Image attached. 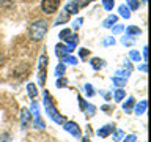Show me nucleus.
<instances>
[{
  "mask_svg": "<svg viewBox=\"0 0 151 142\" xmlns=\"http://www.w3.org/2000/svg\"><path fill=\"white\" fill-rule=\"evenodd\" d=\"M146 57H148V47L145 46V47H143V59H145V60H146Z\"/></svg>",
  "mask_w": 151,
  "mask_h": 142,
  "instance_id": "79ce46f5",
  "label": "nucleus"
},
{
  "mask_svg": "<svg viewBox=\"0 0 151 142\" xmlns=\"http://www.w3.org/2000/svg\"><path fill=\"white\" fill-rule=\"evenodd\" d=\"M112 44H115V38H106V40L102 41V46H112Z\"/></svg>",
  "mask_w": 151,
  "mask_h": 142,
  "instance_id": "473e14b6",
  "label": "nucleus"
},
{
  "mask_svg": "<svg viewBox=\"0 0 151 142\" xmlns=\"http://www.w3.org/2000/svg\"><path fill=\"white\" fill-rule=\"evenodd\" d=\"M83 90H85V93H87V96H93V95H94V90H93V87L90 84H85Z\"/></svg>",
  "mask_w": 151,
  "mask_h": 142,
  "instance_id": "7c9ffc66",
  "label": "nucleus"
},
{
  "mask_svg": "<svg viewBox=\"0 0 151 142\" xmlns=\"http://www.w3.org/2000/svg\"><path fill=\"white\" fill-rule=\"evenodd\" d=\"M85 111H87L90 115H94V112H96V107H94L93 104H87V106H85Z\"/></svg>",
  "mask_w": 151,
  "mask_h": 142,
  "instance_id": "2f4dec72",
  "label": "nucleus"
},
{
  "mask_svg": "<svg viewBox=\"0 0 151 142\" xmlns=\"http://www.w3.org/2000/svg\"><path fill=\"white\" fill-rule=\"evenodd\" d=\"M65 11L68 13V14H76L79 11V5L76 0H73V2H69V3H66V7H65Z\"/></svg>",
  "mask_w": 151,
  "mask_h": 142,
  "instance_id": "9b49d317",
  "label": "nucleus"
},
{
  "mask_svg": "<svg viewBox=\"0 0 151 142\" xmlns=\"http://www.w3.org/2000/svg\"><path fill=\"white\" fill-rule=\"evenodd\" d=\"M30 114L35 118H41V114H40V104L36 101H32V106H30Z\"/></svg>",
  "mask_w": 151,
  "mask_h": 142,
  "instance_id": "ddd939ff",
  "label": "nucleus"
},
{
  "mask_svg": "<svg viewBox=\"0 0 151 142\" xmlns=\"http://www.w3.org/2000/svg\"><path fill=\"white\" fill-rule=\"evenodd\" d=\"M116 21H118V17L115 16V14H110V16H109L106 21L102 22V27H104V28H110L113 24H116Z\"/></svg>",
  "mask_w": 151,
  "mask_h": 142,
  "instance_id": "f8f14e48",
  "label": "nucleus"
},
{
  "mask_svg": "<svg viewBox=\"0 0 151 142\" xmlns=\"http://www.w3.org/2000/svg\"><path fill=\"white\" fill-rule=\"evenodd\" d=\"M61 63H69V65H77L79 63V60L76 59V57H73V55H63L61 57Z\"/></svg>",
  "mask_w": 151,
  "mask_h": 142,
  "instance_id": "f3484780",
  "label": "nucleus"
},
{
  "mask_svg": "<svg viewBox=\"0 0 151 142\" xmlns=\"http://www.w3.org/2000/svg\"><path fill=\"white\" fill-rule=\"evenodd\" d=\"M82 142H90V141H88V137H85V139H82Z\"/></svg>",
  "mask_w": 151,
  "mask_h": 142,
  "instance_id": "37998d69",
  "label": "nucleus"
},
{
  "mask_svg": "<svg viewBox=\"0 0 151 142\" xmlns=\"http://www.w3.org/2000/svg\"><path fill=\"white\" fill-rule=\"evenodd\" d=\"M0 142H11V136H9L8 133H3V134L0 136Z\"/></svg>",
  "mask_w": 151,
  "mask_h": 142,
  "instance_id": "72a5a7b5",
  "label": "nucleus"
},
{
  "mask_svg": "<svg viewBox=\"0 0 151 142\" xmlns=\"http://www.w3.org/2000/svg\"><path fill=\"white\" fill-rule=\"evenodd\" d=\"M90 63H91L93 70H101L106 62H104L102 59H98V57H94V59H91V62H90Z\"/></svg>",
  "mask_w": 151,
  "mask_h": 142,
  "instance_id": "dca6fc26",
  "label": "nucleus"
},
{
  "mask_svg": "<svg viewBox=\"0 0 151 142\" xmlns=\"http://www.w3.org/2000/svg\"><path fill=\"white\" fill-rule=\"evenodd\" d=\"M118 13H120V16L124 17V19H129L131 17V9L127 8L126 5H120V7H118Z\"/></svg>",
  "mask_w": 151,
  "mask_h": 142,
  "instance_id": "4468645a",
  "label": "nucleus"
},
{
  "mask_svg": "<svg viewBox=\"0 0 151 142\" xmlns=\"http://www.w3.org/2000/svg\"><path fill=\"white\" fill-rule=\"evenodd\" d=\"M126 33H127V36H134V35H140L142 30L137 25H129L126 28Z\"/></svg>",
  "mask_w": 151,
  "mask_h": 142,
  "instance_id": "a211bd4d",
  "label": "nucleus"
},
{
  "mask_svg": "<svg viewBox=\"0 0 151 142\" xmlns=\"http://www.w3.org/2000/svg\"><path fill=\"white\" fill-rule=\"evenodd\" d=\"M66 84H68V80H66V79H61V78H58V79H57V87H65V85Z\"/></svg>",
  "mask_w": 151,
  "mask_h": 142,
  "instance_id": "4c0bfd02",
  "label": "nucleus"
},
{
  "mask_svg": "<svg viewBox=\"0 0 151 142\" xmlns=\"http://www.w3.org/2000/svg\"><path fill=\"white\" fill-rule=\"evenodd\" d=\"M63 41H65L68 46H73V47H76V46L79 44V36H77V35H74V33L71 32L69 35H66V36L63 38Z\"/></svg>",
  "mask_w": 151,
  "mask_h": 142,
  "instance_id": "6e6552de",
  "label": "nucleus"
},
{
  "mask_svg": "<svg viewBox=\"0 0 151 142\" xmlns=\"http://www.w3.org/2000/svg\"><path fill=\"white\" fill-rule=\"evenodd\" d=\"M129 38H131V36H124V38H121V43H123L124 46H131L132 43H134V40H129Z\"/></svg>",
  "mask_w": 151,
  "mask_h": 142,
  "instance_id": "f704fd0d",
  "label": "nucleus"
},
{
  "mask_svg": "<svg viewBox=\"0 0 151 142\" xmlns=\"http://www.w3.org/2000/svg\"><path fill=\"white\" fill-rule=\"evenodd\" d=\"M68 19H69V14L68 13H61L58 17H57V21H55V24L54 25H60V24H65V22H68Z\"/></svg>",
  "mask_w": 151,
  "mask_h": 142,
  "instance_id": "6ab92c4d",
  "label": "nucleus"
},
{
  "mask_svg": "<svg viewBox=\"0 0 151 142\" xmlns=\"http://www.w3.org/2000/svg\"><path fill=\"white\" fill-rule=\"evenodd\" d=\"M42 98H44V101H42V103H44L46 114L49 115V118H50V120H54L55 123H60V125H63V123H65V117L55 109V106H54V103H52V98H50L49 92H44Z\"/></svg>",
  "mask_w": 151,
  "mask_h": 142,
  "instance_id": "f257e3e1",
  "label": "nucleus"
},
{
  "mask_svg": "<svg viewBox=\"0 0 151 142\" xmlns=\"http://www.w3.org/2000/svg\"><path fill=\"white\" fill-rule=\"evenodd\" d=\"M88 49H85V47H82V49H80V52H79V54H80V57H87L88 55Z\"/></svg>",
  "mask_w": 151,
  "mask_h": 142,
  "instance_id": "ea45409f",
  "label": "nucleus"
},
{
  "mask_svg": "<svg viewBox=\"0 0 151 142\" xmlns=\"http://www.w3.org/2000/svg\"><path fill=\"white\" fill-rule=\"evenodd\" d=\"M79 104H80V109H82V111H85V106H87V103L83 101L82 96H79Z\"/></svg>",
  "mask_w": 151,
  "mask_h": 142,
  "instance_id": "58836bf2",
  "label": "nucleus"
},
{
  "mask_svg": "<svg viewBox=\"0 0 151 142\" xmlns=\"http://www.w3.org/2000/svg\"><path fill=\"white\" fill-rule=\"evenodd\" d=\"M88 2H91V0H88Z\"/></svg>",
  "mask_w": 151,
  "mask_h": 142,
  "instance_id": "c03bdc74",
  "label": "nucleus"
},
{
  "mask_svg": "<svg viewBox=\"0 0 151 142\" xmlns=\"http://www.w3.org/2000/svg\"><path fill=\"white\" fill-rule=\"evenodd\" d=\"M38 68H40V74H38V82L40 85L46 84V70H47V54L42 52L40 60H38Z\"/></svg>",
  "mask_w": 151,
  "mask_h": 142,
  "instance_id": "7ed1b4c3",
  "label": "nucleus"
},
{
  "mask_svg": "<svg viewBox=\"0 0 151 142\" xmlns=\"http://www.w3.org/2000/svg\"><path fill=\"white\" fill-rule=\"evenodd\" d=\"M47 33V22L44 19H38L30 25L28 28V36L32 38L33 41H41L42 38L46 36Z\"/></svg>",
  "mask_w": 151,
  "mask_h": 142,
  "instance_id": "f03ea898",
  "label": "nucleus"
},
{
  "mask_svg": "<svg viewBox=\"0 0 151 142\" xmlns=\"http://www.w3.org/2000/svg\"><path fill=\"white\" fill-rule=\"evenodd\" d=\"M113 130H115V128H113L112 125H106V126H101L96 133H98L99 137H107V136H110L113 133Z\"/></svg>",
  "mask_w": 151,
  "mask_h": 142,
  "instance_id": "1a4fd4ad",
  "label": "nucleus"
},
{
  "mask_svg": "<svg viewBox=\"0 0 151 142\" xmlns=\"http://www.w3.org/2000/svg\"><path fill=\"white\" fill-rule=\"evenodd\" d=\"M112 82L113 84H115L116 85V87H124V85H126V79H123V78H116V76H113V78H112Z\"/></svg>",
  "mask_w": 151,
  "mask_h": 142,
  "instance_id": "4be33fe9",
  "label": "nucleus"
},
{
  "mask_svg": "<svg viewBox=\"0 0 151 142\" xmlns=\"http://www.w3.org/2000/svg\"><path fill=\"white\" fill-rule=\"evenodd\" d=\"M134 103H135V101H134V98H132V96H129V98H127V99H126V103H124V104H123V111H126V112H129V111H131V109H132V107H134Z\"/></svg>",
  "mask_w": 151,
  "mask_h": 142,
  "instance_id": "aec40b11",
  "label": "nucleus"
},
{
  "mask_svg": "<svg viewBox=\"0 0 151 142\" xmlns=\"http://www.w3.org/2000/svg\"><path fill=\"white\" fill-rule=\"evenodd\" d=\"M110 28H112L113 35H118V33H121L123 30H124V25H121V24H113Z\"/></svg>",
  "mask_w": 151,
  "mask_h": 142,
  "instance_id": "bb28decb",
  "label": "nucleus"
},
{
  "mask_svg": "<svg viewBox=\"0 0 151 142\" xmlns=\"http://www.w3.org/2000/svg\"><path fill=\"white\" fill-rule=\"evenodd\" d=\"M123 137H124V131H123V130H116L115 134H113V141H115V142H120Z\"/></svg>",
  "mask_w": 151,
  "mask_h": 142,
  "instance_id": "c756f323",
  "label": "nucleus"
},
{
  "mask_svg": "<svg viewBox=\"0 0 151 142\" xmlns=\"http://www.w3.org/2000/svg\"><path fill=\"white\" fill-rule=\"evenodd\" d=\"M74 47L73 46H68V44H57L55 51H57V55L58 57H63V55H69L73 52Z\"/></svg>",
  "mask_w": 151,
  "mask_h": 142,
  "instance_id": "0eeeda50",
  "label": "nucleus"
},
{
  "mask_svg": "<svg viewBox=\"0 0 151 142\" xmlns=\"http://www.w3.org/2000/svg\"><path fill=\"white\" fill-rule=\"evenodd\" d=\"M129 57H131V59L134 60V62H140V59H142L140 52H139V51H134V49L129 51Z\"/></svg>",
  "mask_w": 151,
  "mask_h": 142,
  "instance_id": "cd10ccee",
  "label": "nucleus"
},
{
  "mask_svg": "<svg viewBox=\"0 0 151 142\" xmlns=\"http://www.w3.org/2000/svg\"><path fill=\"white\" fill-rule=\"evenodd\" d=\"M131 74L129 70H116L115 71V76L116 78H123V79H127V76Z\"/></svg>",
  "mask_w": 151,
  "mask_h": 142,
  "instance_id": "5701e85b",
  "label": "nucleus"
},
{
  "mask_svg": "<svg viewBox=\"0 0 151 142\" xmlns=\"http://www.w3.org/2000/svg\"><path fill=\"white\" fill-rule=\"evenodd\" d=\"M139 70H140V71H143V73H146V70H148V65H146V63L140 65V66H139Z\"/></svg>",
  "mask_w": 151,
  "mask_h": 142,
  "instance_id": "a19ab883",
  "label": "nucleus"
},
{
  "mask_svg": "<svg viewBox=\"0 0 151 142\" xmlns=\"http://www.w3.org/2000/svg\"><path fill=\"white\" fill-rule=\"evenodd\" d=\"M113 5H115V0H102V7H104V9H107V11L113 9Z\"/></svg>",
  "mask_w": 151,
  "mask_h": 142,
  "instance_id": "a878e982",
  "label": "nucleus"
},
{
  "mask_svg": "<svg viewBox=\"0 0 151 142\" xmlns=\"http://www.w3.org/2000/svg\"><path fill=\"white\" fill-rule=\"evenodd\" d=\"M33 126L36 128V130H44L46 128V123L41 120V118H35V122H33Z\"/></svg>",
  "mask_w": 151,
  "mask_h": 142,
  "instance_id": "c85d7f7f",
  "label": "nucleus"
},
{
  "mask_svg": "<svg viewBox=\"0 0 151 142\" xmlns=\"http://www.w3.org/2000/svg\"><path fill=\"white\" fill-rule=\"evenodd\" d=\"M27 93H28V96H30L32 99L36 98V96H38V88H36V85H35V84H28V85H27Z\"/></svg>",
  "mask_w": 151,
  "mask_h": 142,
  "instance_id": "2eb2a0df",
  "label": "nucleus"
},
{
  "mask_svg": "<svg viewBox=\"0 0 151 142\" xmlns=\"http://www.w3.org/2000/svg\"><path fill=\"white\" fill-rule=\"evenodd\" d=\"M123 142H137V137L134 134H129V136H126V137H123Z\"/></svg>",
  "mask_w": 151,
  "mask_h": 142,
  "instance_id": "e433bc0d",
  "label": "nucleus"
},
{
  "mask_svg": "<svg viewBox=\"0 0 151 142\" xmlns=\"http://www.w3.org/2000/svg\"><path fill=\"white\" fill-rule=\"evenodd\" d=\"M126 96V92L123 88H118L116 92H115V95H113V98H115V101H121L123 98Z\"/></svg>",
  "mask_w": 151,
  "mask_h": 142,
  "instance_id": "393cba45",
  "label": "nucleus"
},
{
  "mask_svg": "<svg viewBox=\"0 0 151 142\" xmlns=\"http://www.w3.org/2000/svg\"><path fill=\"white\" fill-rule=\"evenodd\" d=\"M58 7H60V0H42L41 2V9L46 14L55 13L58 9Z\"/></svg>",
  "mask_w": 151,
  "mask_h": 142,
  "instance_id": "20e7f679",
  "label": "nucleus"
},
{
  "mask_svg": "<svg viewBox=\"0 0 151 142\" xmlns=\"http://www.w3.org/2000/svg\"><path fill=\"white\" fill-rule=\"evenodd\" d=\"M139 0H126V7L129 9H139Z\"/></svg>",
  "mask_w": 151,
  "mask_h": 142,
  "instance_id": "b1692460",
  "label": "nucleus"
},
{
  "mask_svg": "<svg viewBox=\"0 0 151 142\" xmlns=\"http://www.w3.org/2000/svg\"><path fill=\"white\" fill-rule=\"evenodd\" d=\"M82 22H83V19H82V17H77V19L73 22V28H79L80 25H82Z\"/></svg>",
  "mask_w": 151,
  "mask_h": 142,
  "instance_id": "c9c22d12",
  "label": "nucleus"
},
{
  "mask_svg": "<svg viewBox=\"0 0 151 142\" xmlns=\"http://www.w3.org/2000/svg\"><path fill=\"white\" fill-rule=\"evenodd\" d=\"M146 106H148V103H146V99H142V101H139L135 104L134 107V112L137 114V115H142V114H145L146 111Z\"/></svg>",
  "mask_w": 151,
  "mask_h": 142,
  "instance_id": "9d476101",
  "label": "nucleus"
},
{
  "mask_svg": "<svg viewBox=\"0 0 151 142\" xmlns=\"http://www.w3.org/2000/svg\"><path fill=\"white\" fill-rule=\"evenodd\" d=\"M32 120V114H30V109H25L24 107L21 111V126L25 130V128L28 126V123H30Z\"/></svg>",
  "mask_w": 151,
  "mask_h": 142,
  "instance_id": "423d86ee",
  "label": "nucleus"
},
{
  "mask_svg": "<svg viewBox=\"0 0 151 142\" xmlns=\"http://www.w3.org/2000/svg\"><path fill=\"white\" fill-rule=\"evenodd\" d=\"M63 130L71 133L74 137H80V136H82V131H80V128H79V125L76 122H65Z\"/></svg>",
  "mask_w": 151,
  "mask_h": 142,
  "instance_id": "39448f33",
  "label": "nucleus"
},
{
  "mask_svg": "<svg viewBox=\"0 0 151 142\" xmlns=\"http://www.w3.org/2000/svg\"><path fill=\"white\" fill-rule=\"evenodd\" d=\"M65 71H66L65 63H58V65H57V68H55V76H57V78H61V76L65 74Z\"/></svg>",
  "mask_w": 151,
  "mask_h": 142,
  "instance_id": "412c9836",
  "label": "nucleus"
}]
</instances>
